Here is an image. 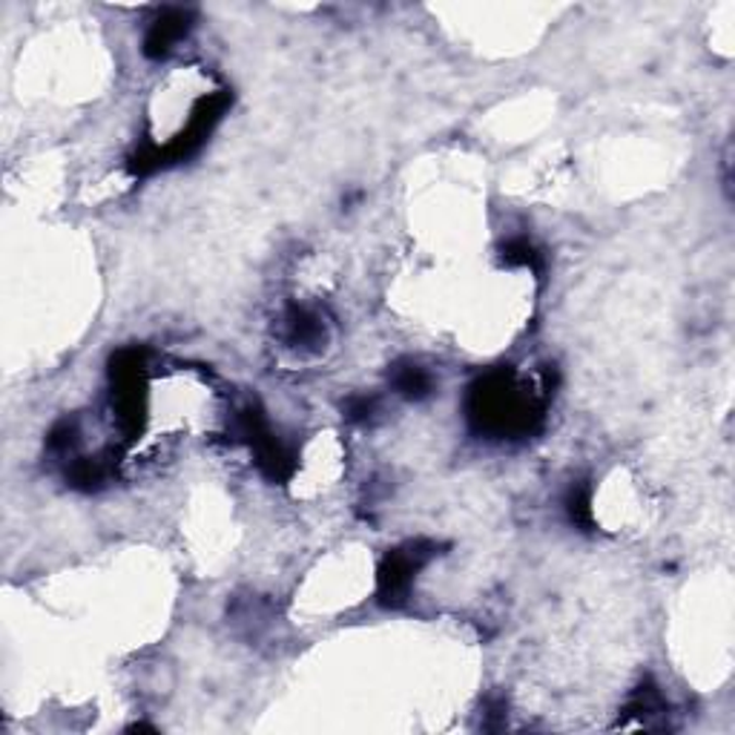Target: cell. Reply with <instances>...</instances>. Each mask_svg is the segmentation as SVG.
Instances as JSON below:
<instances>
[{
  "instance_id": "8992f818",
  "label": "cell",
  "mask_w": 735,
  "mask_h": 735,
  "mask_svg": "<svg viewBox=\"0 0 735 735\" xmlns=\"http://www.w3.org/2000/svg\"><path fill=\"white\" fill-rule=\"evenodd\" d=\"M566 509H569L572 523H577V526H589V523H592V506H589V491L580 489V486L569 491V498H566Z\"/></svg>"
},
{
  "instance_id": "52a82bcc",
  "label": "cell",
  "mask_w": 735,
  "mask_h": 735,
  "mask_svg": "<svg viewBox=\"0 0 735 735\" xmlns=\"http://www.w3.org/2000/svg\"><path fill=\"white\" fill-rule=\"evenodd\" d=\"M371 414H373V400H368V396H356V400H351L348 403V417L368 419Z\"/></svg>"
},
{
  "instance_id": "3957f363",
  "label": "cell",
  "mask_w": 735,
  "mask_h": 735,
  "mask_svg": "<svg viewBox=\"0 0 735 735\" xmlns=\"http://www.w3.org/2000/svg\"><path fill=\"white\" fill-rule=\"evenodd\" d=\"M282 322H285V342L291 348L314 351L319 348V345H324V340H328V331H324V322L317 310L293 305V308H287Z\"/></svg>"
},
{
  "instance_id": "6da1fadb",
  "label": "cell",
  "mask_w": 735,
  "mask_h": 735,
  "mask_svg": "<svg viewBox=\"0 0 735 735\" xmlns=\"http://www.w3.org/2000/svg\"><path fill=\"white\" fill-rule=\"evenodd\" d=\"M535 417L538 408L520 394V388L514 385L506 371L489 373L468 394V419L489 434L506 437L514 431H529Z\"/></svg>"
},
{
  "instance_id": "277c9868",
  "label": "cell",
  "mask_w": 735,
  "mask_h": 735,
  "mask_svg": "<svg viewBox=\"0 0 735 735\" xmlns=\"http://www.w3.org/2000/svg\"><path fill=\"white\" fill-rule=\"evenodd\" d=\"M187 29H191V15L184 9H167L144 38V52L150 58H164L187 35Z\"/></svg>"
},
{
  "instance_id": "5b68a950",
  "label": "cell",
  "mask_w": 735,
  "mask_h": 735,
  "mask_svg": "<svg viewBox=\"0 0 735 735\" xmlns=\"http://www.w3.org/2000/svg\"><path fill=\"white\" fill-rule=\"evenodd\" d=\"M391 382H394L396 391L403 396H408V400H422V396L431 394V377H428L426 368H419L417 363L394 365Z\"/></svg>"
},
{
  "instance_id": "7a4b0ae2",
  "label": "cell",
  "mask_w": 735,
  "mask_h": 735,
  "mask_svg": "<svg viewBox=\"0 0 735 735\" xmlns=\"http://www.w3.org/2000/svg\"><path fill=\"white\" fill-rule=\"evenodd\" d=\"M428 549H431V546L412 543L405 546V549H396V552L388 554L380 569V601L385 603V607H400V603H405V595L412 589L414 572L422 569L428 558L434 554L428 552Z\"/></svg>"
}]
</instances>
